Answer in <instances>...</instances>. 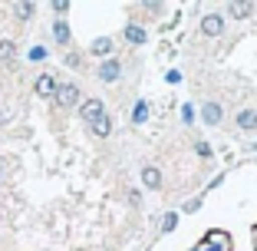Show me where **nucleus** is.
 <instances>
[{"label":"nucleus","instance_id":"9","mask_svg":"<svg viewBox=\"0 0 257 251\" xmlns=\"http://www.w3.org/2000/svg\"><path fill=\"white\" fill-rule=\"evenodd\" d=\"M237 129H244V132L257 129V109H241L237 113Z\"/></svg>","mask_w":257,"mask_h":251},{"label":"nucleus","instance_id":"18","mask_svg":"<svg viewBox=\"0 0 257 251\" xmlns=\"http://www.w3.org/2000/svg\"><path fill=\"white\" fill-rule=\"evenodd\" d=\"M195 152L201 155V159H211V145L204 142V139H198V142H195Z\"/></svg>","mask_w":257,"mask_h":251},{"label":"nucleus","instance_id":"13","mask_svg":"<svg viewBox=\"0 0 257 251\" xmlns=\"http://www.w3.org/2000/svg\"><path fill=\"white\" fill-rule=\"evenodd\" d=\"M112 46H115V43H112L109 37H99L96 43L89 46V50H92V56H109V53H112Z\"/></svg>","mask_w":257,"mask_h":251},{"label":"nucleus","instance_id":"21","mask_svg":"<svg viewBox=\"0 0 257 251\" xmlns=\"http://www.w3.org/2000/svg\"><path fill=\"white\" fill-rule=\"evenodd\" d=\"M165 79H168V83H182V73H178V69H168Z\"/></svg>","mask_w":257,"mask_h":251},{"label":"nucleus","instance_id":"11","mask_svg":"<svg viewBox=\"0 0 257 251\" xmlns=\"http://www.w3.org/2000/svg\"><path fill=\"white\" fill-rule=\"evenodd\" d=\"M227 14L237 17V20H241V17H250V14H254V4H247V0H234V4L227 7Z\"/></svg>","mask_w":257,"mask_h":251},{"label":"nucleus","instance_id":"3","mask_svg":"<svg viewBox=\"0 0 257 251\" xmlns=\"http://www.w3.org/2000/svg\"><path fill=\"white\" fill-rule=\"evenodd\" d=\"M79 116H83V122H99L102 116H106V106H102V99H86L83 106H79Z\"/></svg>","mask_w":257,"mask_h":251},{"label":"nucleus","instance_id":"20","mask_svg":"<svg viewBox=\"0 0 257 251\" xmlns=\"http://www.w3.org/2000/svg\"><path fill=\"white\" fill-rule=\"evenodd\" d=\"M30 60H46V50H43V46H33V50H30Z\"/></svg>","mask_w":257,"mask_h":251},{"label":"nucleus","instance_id":"14","mask_svg":"<svg viewBox=\"0 0 257 251\" xmlns=\"http://www.w3.org/2000/svg\"><path fill=\"white\" fill-rule=\"evenodd\" d=\"M92 132H96L99 139L112 136V119H109V116H102V119H99V122H92Z\"/></svg>","mask_w":257,"mask_h":251},{"label":"nucleus","instance_id":"19","mask_svg":"<svg viewBox=\"0 0 257 251\" xmlns=\"http://www.w3.org/2000/svg\"><path fill=\"white\" fill-rule=\"evenodd\" d=\"M14 10H17V14L23 17V20H27V17H30V14H33V10H37V7H33V4H17Z\"/></svg>","mask_w":257,"mask_h":251},{"label":"nucleus","instance_id":"2","mask_svg":"<svg viewBox=\"0 0 257 251\" xmlns=\"http://www.w3.org/2000/svg\"><path fill=\"white\" fill-rule=\"evenodd\" d=\"M198 251H231V238L224 235V231H208V235H204V241L198 244Z\"/></svg>","mask_w":257,"mask_h":251},{"label":"nucleus","instance_id":"17","mask_svg":"<svg viewBox=\"0 0 257 251\" xmlns=\"http://www.w3.org/2000/svg\"><path fill=\"white\" fill-rule=\"evenodd\" d=\"M178 228V212H165L162 215V231H175Z\"/></svg>","mask_w":257,"mask_h":251},{"label":"nucleus","instance_id":"24","mask_svg":"<svg viewBox=\"0 0 257 251\" xmlns=\"http://www.w3.org/2000/svg\"><path fill=\"white\" fill-rule=\"evenodd\" d=\"M53 10H56V14H66V10H69V4H66V0H56V4H53Z\"/></svg>","mask_w":257,"mask_h":251},{"label":"nucleus","instance_id":"15","mask_svg":"<svg viewBox=\"0 0 257 251\" xmlns=\"http://www.w3.org/2000/svg\"><path fill=\"white\" fill-rule=\"evenodd\" d=\"M145 119H149V103H145V99H139L136 109H132V122H136V126H142Z\"/></svg>","mask_w":257,"mask_h":251},{"label":"nucleus","instance_id":"23","mask_svg":"<svg viewBox=\"0 0 257 251\" xmlns=\"http://www.w3.org/2000/svg\"><path fill=\"white\" fill-rule=\"evenodd\" d=\"M182 119H185V122H195V109L185 106V109H182Z\"/></svg>","mask_w":257,"mask_h":251},{"label":"nucleus","instance_id":"1","mask_svg":"<svg viewBox=\"0 0 257 251\" xmlns=\"http://www.w3.org/2000/svg\"><path fill=\"white\" fill-rule=\"evenodd\" d=\"M56 106H63V109H69V106H76L79 103V86L76 83H56Z\"/></svg>","mask_w":257,"mask_h":251},{"label":"nucleus","instance_id":"8","mask_svg":"<svg viewBox=\"0 0 257 251\" xmlns=\"http://www.w3.org/2000/svg\"><path fill=\"white\" fill-rule=\"evenodd\" d=\"M142 182H145V189L159 192V189H162V172H159L155 165H145V169H142Z\"/></svg>","mask_w":257,"mask_h":251},{"label":"nucleus","instance_id":"5","mask_svg":"<svg viewBox=\"0 0 257 251\" xmlns=\"http://www.w3.org/2000/svg\"><path fill=\"white\" fill-rule=\"evenodd\" d=\"M221 119H224V106L214 103V99H208L201 106V122L204 126H221Z\"/></svg>","mask_w":257,"mask_h":251},{"label":"nucleus","instance_id":"4","mask_svg":"<svg viewBox=\"0 0 257 251\" xmlns=\"http://www.w3.org/2000/svg\"><path fill=\"white\" fill-rule=\"evenodd\" d=\"M96 76L102 79V83H115V79L122 76V63L115 60V56H109V60H102V66L96 69Z\"/></svg>","mask_w":257,"mask_h":251},{"label":"nucleus","instance_id":"6","mask_svg":"<svg viewBox=\"0 0 257 251\" xmlns=\"http://www.w3.org/2000/svg\"><path fill=\"white\" fill-rule=\"evenodd\" d=\"M201 33L204 37H221V33H224V17L221 14H204L201 17Z\"/></svg>","mask_w":257,"mask_h":251},{"label":"nucleus","instance_id":"7","mask_svg":"<svg viewBox=\"0 0 257 251\" xmlns=\"http://www.w3.org/2000/svg\"><path fill=\"white\" fill-rule=\"evenodd\" d=\"M125 40H128L132 46H142L145 40H149V33H145L142 23H125Z\"/></svg>","mask_w":257,"mask_h":251},{"label":"nucleus","instance_id":"22","mask_svg":"<svg viewBox=\"0 0 257 251\" xmlns=\"http://www.w3.org/2000/svg\"><path fill=\"white\" fill-rule=\"evenodd\" d=\"M198 208H201V198H195V202H185V212H198Z\"/></svg>","mask_w":257,"mask_h":251},{"label":"nucleus","instance_id":"25","mask_svg":"<svg viewBox=\"0 0 257 251\" xmlns=\"http://www.w3.org/2000/svg\"><path fill=\"white\" fill-rule=\"evenodd\" d=\"M66 63H69V66H79V63H83V56H79V53H69Z\"/></svg>","mask_w":257,"mask_h":251},{"label":"nucleus","instance_id":"10","mask_svg":"<svg viewBox=\"0 0 257 251\" xmlns=\"http://www.w3.org/2000/svg\"><path fill=\"white\" fill-rule=\"evenodd\" d=\"M53 37H56V43H60V46L69 43V27H66L63 17H56V20H53Z\"/></svg>","mask_w":257,"mask_h":251},{"label":"nucleus","instance_id":"12","mask_svg":"<svg viewBox=\"0 0 257 251\" xmlns=\"http://www.w3.org/2000/svg\"><path fill=\"white\" fill-rule=\"evenodd\" d=\"M37 93H40V96H53V93H56V79L50 76V73H43V76L37 79Z\"/></svg>","mask_w":257,"mask_h":251},{"label":"nucleus","instance_id":"16","mask_svg":"<svg viewBox=\"0 0 257 251\" xmlns=\"http://www.w3.org/2000/svg\"><path fill=\"white\" fill-rule=\"evenodd\" d=\"M14 56H17V46L10 43V40H0V60H4V63H10Z\"/></svg>","mask_w":257,"mask_h":251}]
</instances>
